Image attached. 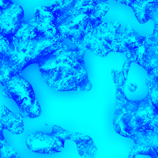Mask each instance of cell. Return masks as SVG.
Listing matches in <instances>:
<instances>
[{"mask_svg":"<svg viewBox=\"0 0 158 158\" xmlns=\"http://www.w3.org/2000/svg\"><path fill=\"white\" fill-rule=\"evenodd\" d=\"M52 131L47 133L35 132L27 136L26 145L31 151L39 153L52 154L62 152L66 139L63 136L61 127L52 125Z\"/></svg>","mask_w":158,"mask_h":158,"instance_id":"obj_3","label":"cell"},{"mask_svg":"<svg viewBox=\"0 0 158 158\" xmlns=\"http://www.w3.org/2000/svg\"><path fill=\"white\" fill-rule=\"evenodd\" d=\"M83 49L70 47L63 43L38 61L44 81L59 91H88L90 86L85 81Z\"/></svg>","mask_w":158,"mask_h":158,"instance_id":"obj_1","label":"cell"},{"mask_svg":"<svg viewBox=\"0 0 158 158\" xmlns=\"http://www.w3.org/2000/svg\"><path fill=\"white\" fill-rule=\"evenodd\" d=\"M22 7L13 2L5 8L0 9V35H14L24 21Z\"/></svg>","mask_w":158,"mask_h":158,"instance_id":"obj_4","label":"cell"},{"mask_svg":"<svg viewBox=\"0 0 158 158\" xmlns=\"http://www.w3.org/2000/svg\"><path fill=\"white\" fill-rule=\"evenodd\" d=\"M12 2V0H0V9H2L5 8Z\"/></svg>","mask_w":158,"mask_h":158,"instance_id":"obj_9","label":"cell"},{"mask_svg":"<svg viewBox=\"0 0 158 158\" xmlns=\"http://www.w3.org/2000/svg\"><path fill=\"white\" fill-rule=\"evenodd\" d=\"M79 155L83 158L95 157L97 148L91 138L76 144Z\"/></svg>","mask_w":158,"mask_h":158,"instance_id":"obj_6","label":"cell"},{"mask_svg":"<svg viewBox=\"0 0 158 158\" xmlns=\"http://www.w3.org/2000/svg\"><path fill=\"white\" fill-rule=\"evenodd\" d=\"M137 0H119L118 1L121 3L126 5H129L135 2Z\"/></svg>","mask_w":158,"mask_h":158,"instance_id":"obj_10","label":"cell"},{"mask_svg":"<svg viewBox=\"0 0 158 158\" xmlns=\"http://www.w3.org/2000/svg\"><path fill=\"white\" fill-rule=\"evenodd\" d=\"M0 123L4 129L15 135L22 133L24 130V117L20 112L15 113L10 110L4 104L1 106Z\"/></svg>","mask_w":158,"mask_h":158,"instance_id":"obj_5","label":"cell"},{"mask_svg":"<svg viewBox=\"0 0 158 158\" xmlns=\"http://www.w3.org/2000/svg\"><path fill=\"white\" fill-rule=\"evenodd\" d=\"M3 130L0 123V158H19L15 151L7 143L3 135Z\"/></svg>","mask_w":158,"mask_h":158,"instance_id":"obj_7","label":"cell"},{"mask_svg":"<svg viewBox=\"0 0 158 158\" xmlns=\"http://www.w3.org/2000/svg\"><path fill=\"white\" fill-rule=\"evenodd\" d=\"M138 87V85L134 83H130L127 85L128 90L130 92L132 93L135 91Z\"/></svg>","mask_w":158,"mask_h":158,"instance_id":"obj_8","label":"cell"},{"mask_svg":"<svg viewBox=\"0 0 158 158\" xmlns=\"http://www.w3.org/2000/svg\"><path fill=\"white\" fill-rule=\"evenodd\" d=\"M2 95L13 99L17 105L20 112L24 118H34L42 113L31 85L29 83L23 85H7L3 87Z\"/></svg>","mask_w":158,"mask_h":158,"instance_id":"obj_2","label":"cell"},{"mask_svg":"<svg viewBox=\"0 0 158 158\" xmlns=\"http://www.w3.org/2000/svg\"><path fill=\"white\" fill-rule=\"evenodd\" d=\"M44 125L45 126H48V124H47V123H44Z\"/></svg>","mask_w":158,"mask_h":158,"instance_id":"obj_11","label":"cell"}]
</instances>
